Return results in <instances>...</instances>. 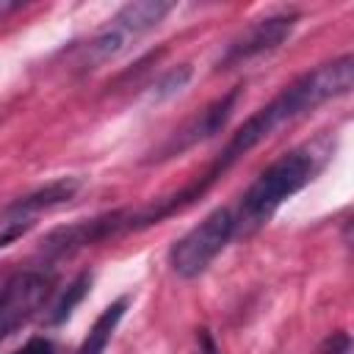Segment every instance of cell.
I'll list each match as a JSON object with an SVG mask.
<instances>
[{
  "instance_id": "cell-1",
  "label": "cell",
  "mask_w": 354,
  "mask_h": 354,
  "mask_svg": "<svg viewBox=\"0 0 354 354\" xmlns=\"http://www.w3.org/2000/svg\"><path fill=\"white\" fill-rule=\"evenodd\" d=\"M354 86V55L346 53L329 64L315 66L313 72H304L301 77H296L290 86H285L271 102H266L260 111H254L224 144V149L218 152V158L207 166V171L202 177H196L191 185L180 188L177 194L166 196V207L174 216L177 210L188 207L191 202H196L202 194L210 191V185L227 171L232 169L246 152H252L257 144H263L266 138H271L279 127L293 124L296 119L307 116L310 111H315L318 105L337 100L343 94H348Z\"/></svg>"
},
{
  "instance_id": "cell-2",
  "label": "cell",
  "mask_w": 354,
  "mask_h": 354,
  "mask_svg": "<svg viewBox=\"0 0 354 354\" xmlns=\"http://www.w3.org/2000/svg\"><path fill=\"white\" fill-rule=\"evenodd\" d=\"M326 158H329V149H321L318 141H313V144L293 147L277 160H271L254 177V183L243 191L238 210H232L235 235H254L260 227H266L279 210V205L288 196L299 194L324 169Z\"/></svg>"
},
{
  "instance_id": "cell-3",
  "label": "cell",
  "mask_w": 354,
  "mask_h": 354,
  "mask_svg": "<svg viewBox=\"0 0 354 354\" xmlns=\"http://www.w3.org/2000/svg\"><path fill=\"white\" fill-rule=\"evenodd\" d=\"M174 8L169 0H136L122 6L102 30H97L88 44H83L77 55V69L80 72H97L100 66L116 61L124 55L138 39H144L149 30H155L166 14Z\"/></svg>"
},
{
  "instance_id": "cell-4",
  "label": "cell",
  "mask_w": 354,
  "mask_h": 354,
  "mask_svg": "<svg viewBox=\"0 0 354 354\" xmlns=\"http://www.w3.org/2000/svg\"><path fill=\"white\" fill-rule=\"evenodd\" d=\"M235 238V213L232 207H216L169 249V266L177 277H199Z\"/></svg>"
},
{
  "instance_id": "cell-5",
  "label": "cell",
  "mask_w": 354,
  "mask_h": 354,
  "mask_svg": "<svg viewBox=\"0 0 354 354\" xmlns=\"http://www.w3.org/2000/svg\"><path fill=\"white\" fill-rule=\"evenodd\" d=\"M124 232H136V210L133 207H119V210H111V213H102L94 218H83V221H75V224L47 232L41 241V254L47 260H61L86 246L113 241Z\"/></svg>"
},
{
  "instance_id": "cell-6",
  "label": "cell",
  "mask_w": 354,
  "mask_h": 354,
  "mask_svg": "<svg viewBox=\"0 0 354 354\" xmlns=\"http://www.w3.org/2000/svg\"><path fill=\"white\" fill-rule=\"evenodd\" d=\"M55 277L44 268L14 271L0 279V340L17 332L53 293Z\"/></svg>"
},
{
  "instance_id": "cell-7",
  "label": "cell",
  "mask_w": 354,
  "mask_h": 354,
  "mask_svg": "<svg viewBox=\"0 0 354 354\" xmlns=\"http://www.w3.org/2000/svg\"><path fill=\"white\" fill-rule=\"evenodd\" d=\"M238 97H241V86L230 88L227 94H221L218 100H213L210 105H205L199 113H194L180 130H174L152 158H147V163H163V160H171V158H180L183 152H188L191 147L213 138L216 133L224 130V124L230 122L235 105H238Z\"/></svg>"
},
{
  "instance_id": "cell-8",
  "label": "cell",
  "mask_w": 354,
  "mask_h": 354,
  "mask_svg": "<svg viewBox=\"0 0 354 354\" xmlns=\"http://www.w3.org/2000/svg\"><path fill=\"white\" fill-rule=\"evenodd\" d=\"M77 191H80V180L77 177H61V180H53V183L36 188V191L19 196L17 202H11L0 213V249L8 246L11 241H17L19 235H25L33 227V218L39 213L69 202Z\"/></svg>"
},
{
  "instance_id": "cell-9",
  "label": "cell",
  "mask_w": 354,
  "mask_h": 354,
  "mask_svg": "<svg viewBox=\"0 0 354 354\" xmlns=\"http://www.w3.org/2000/svg\"><path fill=\"white\" fill-rule=\"evenodd\" d=\"M299 22V14L296 11H279V14H268L257 22H252L241 36H235L224 55L218 58L216 69H232V66H241L252 58H260L266 53H274L296 28Z\"/></svg>"
},
{
  "instance_id": "cell-10",
  "label": "cell",
  "mask_w": 354,
  "mask_h": 354,
  "mask_svg": "<svg viewBox=\"0 0 354 354\" xmlns=\"http://www.w3.org/2000/svg\"><path fill=\"white\" fill-rule=\"evenodd\" d=\"M127 301H130L127 296L111 301L97 315V321L91 324L88 335L83 337V343H80V348L75 354H105V348H108V343H111V337H113V332H116V326H119V321H122V315L127 310Z\"/></svg>"
},
{
  "instance_id": "cell-11",
  "label": "cell",
  "mask_w": 354,
  "mask_h": 354,
  "mask_svg": "<svg viewBox=\"0 0 354 354\" xmlns=\"http://www.w3.org/2000/svg\"><path fill=\"white\" fill-rule=\"evenodd\" d=\"M91 274L88 271H80L72 282H69V288L61 293V299L53 304V310L47 313V324H53V326H58V324H64L72 313H75V307L86 299V293L91 290Z\"/></svg>"
},
{
  "instance_id": "cell-12",
  "label": "cell",
  "mask_w": 354,
  "mask_h": 354,
  "mask_svg": "<svg viewBox=\"0 0 354 354\" xmlns=\"http://www.w3.org/2000/svg\"><path fill=\"white\" fill-rule=\"evenodd\" d=\"M191 75H194L191 64H177V66L166 69V72L155 80V86H152V91H149V100H152V102H166V100H171L174 94H180V91L188 86Z\"/></svg>"
},
{
  "instance_id": "cell-13",
  "label": "cell",
  "mask_w": 354,
  "mask_h": 354,
  "mask_svg": "<svg viewBox=\"0 0 354 354\" xmlns=\"http://www.w3.org/2000/svg\"><path fill=\"white\" fill-rule=\"evenodd\" d=\"M348 348H351L348 335L346 332H335L332 337H326V343L321 346L318 354H348Z\"/></svg>"
},
{
  "instance_id": "cell-14",
  "label": "cell",
  "mask_w": 354,
  "mask_h": 354,
  "mask_svg": "<svg viewBox=\"0 0 354 354\" xmlns=\"http://www.w3.org/2000/svg\"><path fill=\"white\" fill-rule=\"evenodd\" d=\"M14 354H58L55 346L47 340V337H30L22 348H17Z\"/></svg>"
},
{
  "instance_id": "cell-15",
  "label": "cell",
  "mask_w": 354,
  "mask_h": 354,
  "mask_svg": "<svg viewBox=\"0 0 354 354\" xmlns=\"http://www.w3.org/2000/svg\"><path fill=\"white\" fill-rule=\"evenodd\" d=\"M196 343H199V351H196V354H221L218 346H216V340H213V335H210L207 329H199Z\"/></svg>"
},
{
  "instance_id": "cell-16",
  "label": "cell",
  "mask_w": 354,
  "mask_h": 354,
  "mask_svg": "<svg viewBox=\"0 0 354 354\" xmlns=\"http://www.w3.org/2000/svg\"><path fill=\"white\" fill-rule=\"evenodd\" d=\"M25 3H19V0H0V19H6L8 14H14V11H19Z\"/></svg>"
}]
</instances>
